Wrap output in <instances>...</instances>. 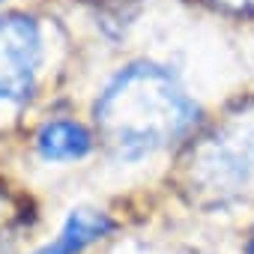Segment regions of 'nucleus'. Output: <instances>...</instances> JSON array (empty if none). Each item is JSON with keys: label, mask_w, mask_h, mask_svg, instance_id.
I'll return each instance as SVG.
<instances>
[{"label": "nucleus", "mask_w": 254, "mask_h": 254, "mask_svg": "<svg viewBox=\"0 0 254 254\" xmlns=\"http://www.w3.org/2000/svg\"><path fill=\"white\" fill-rule=\"evenodd\" d=\"M197 120L177 78L153 63L123 69L96 102V126L123 159H141L177 141Z\"/></svg>", "instance_id": "obj_1"}, {"label": "nucleus", "mask_w": 254, "mask_h": 254, "mask_svg": "<svg viewBox=\"0 0 254 254\" xmlns=\"http://www.w3.org/2000/svg\"><path fill=\"white\" fill-rule=\"evenodd\" d=\"M42 57L39 27L27 15L0 18V99L24 102L33 90Z\"/></svg>", "instance_id": "obj_2"}, {"label": "nucleus", "mask_w": 254, "mask_h": 254, "mask_svg": "<svg viewBox=\"0 0 254 254\" xmlns=\"http://www.w3.org/2000/svg\"><path fill=\"white\" fill-rule=\"evenodd\" d=\"M36 150L45 162H72L84 159L93 150V135L81 123L72 120H54L45 123L36 135Z\"/></svg>", "instance_id": "obj_3"}, {"label": "nucleus", "mask_w": 254, "mask_h": 254, "mask_svg": "<svg viewBox=\"0 0 254 254\" xmlns=\"http://www.w3.org/2000/svg\"><path fill=\"white\" fill-rule=\"evenodd\" d=\"M114 230V221L105 215V212H96V209H72L57 242L69 251V254H81L87 245L105 239L108 233Z\"/></svg>", "instance_id": "obj_4"}, {"label": "nucleus", "mask_w": 254, "mask_h": 254, "mask_svg": "<svg viewBox=\"0 0 254 254\" xmlns=\"http://www.w3.org/2000/svg\"><path fill=\"white\" fill-rule=\"evenodd\" d=\"M36 254H69V251H66V248H63V245H60V242L54 239V242H48V245H42V248H39Z\"/></svg>", "instance_id": "obj_5"}, {"label": "nucleus", "mask_w": 254, "mask_h": 254, "mask_svg": "<svg viewBox=\"0 0 254 254\" xmlns=\"http://www.w3.org/2000/svg\"><path fill=\"white\" fill-rule=\"evenodd\" d=\"M224 6H236V9H254V0H218Z\"/></svg>", "instance_id": "obj_6"}, {"label": "nucleus", "mask_w": 254, "mask_h": 254, "mask_svg": "<svg viewBox=\"0 0 254 254\" xmlns=\"http://www.w3.org/2000/svg\"><path fill=\"white\" fill-rule=\"evenodd\" d=\"M248 254H254V233H251V239H248V248H245Z\"/></svg>", "instance_id": "obj_7"}]
</instances>
